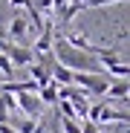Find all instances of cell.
Listing matches in <instances>:
<instances>
[{
  "instance_id": "1",
  "label": "cell",
  "mask_w": 130,
  "mask_h": 133,
  "mask_svg": "<svg viewBox=\"0 0 130 133\" xmlns=\"http://www.w3.org/2000/svg\"><path fill=\"white\" fill-rule=\"evenodd\" d=\"M52 58L58 64H64L67 70H72V72H101V66L93 55H87L81 49H72L58 32H55V41H52Z\"/></svg>"
},
{
  "instance_id": "2",
  "label": "cell",
  "mask_w": 130,
  "mask_h": 133,
  "mask_svg": "<svg viewBox=\"0 0 130 133\" xmlns=\"http://www.w3.org/2000/svg\"><path fill=\"white\" fill-rule=\"evenodd\" d=\"M0 52H3L12 66H29L35 61V52L29 46H23V43H12V41H0Z\"/></svg>"
},
{
  "instance_id": "3",
  "label": "cell",
  "mask_w": 130,
  "mask_h": 133,
  "mask_svg": "<svg viewBox=\"0 0 130 133\" xmlns=\"http://www.w3.org/2000/svg\"><path fill=\"white\" fill-rule=\"evenodd\" d=\"M29 35H32V26H29L26 15L17 12V15L9 20V26H6V38H9L12 43H23V46H26V38H29Z\"/></svg>"
},
{
  "instance_id": "4",
  "label": "cell",
  "mask_w": 130,
  "mask_h": 133,
  "mask_svg": "<svg viewBox=\"0 0 130 133\" xmlns=\"http://www.w3.org/2000/svg\"><path fill=\"white\" fill-rule=\"evenodd\" d=\"M52 41H55V20H43V29L38 32V38H35V43H32V52H35V58L38 55H49L52 52Z\"/></svg>"
},
{
  "instance_id": "5",
  "label": "cell",
  "mask_w": 130,
  "mask_h": 133,
  "mask_svg": "<svg viewBox=\"0 0 130 133\" xmlns=\"http://www.w3.org/2000/svg\"><path fill=\"white\" fill-rule=\"evenodd\" d=\"M15 101H17V113H20V116L40 119V113H43V104L38 101V96H35V93H17V96H15Z\"/></svg>"
},
{
  "instance_id": "6",
  "label": "cell",
  "mask_w": 130,
  "mask_h": 133,
  "mask_svg": "<svg viewBox=\"0 0 130 133\" xmlns=\"http://www.w3.org/2000/svg\"><path fill=\"white\" fill-rule=\"evenodd\" d=\"M127 93H130V84H127V78H116V81H110V87H107L104 101H107V104L119 101V104L124 107V104H127Z\"/></svg>"
},
{
  "instance_id": "7",
  "label": "cell",
  "mask_w": 130,
  "mask_h": 133,
  "mask_svg": "<svg viewBox=\"0 0 130 133\" xmlns=\"http://www.w3.org/2000/svg\"><path fill=\"white\" fill-rule=\"evenodd\" d=\"M38 101L43 104V107H55L58 104V84L55 81H49V84H43V87H38Z\"/></svg>"
},
{
  "instance_id": "8",
  "label": "cell",
  "mask_w": 130,
  "mask_h": 133,
  "mask_svg": "<svg viewBox=\"0 0 130 133\" xmlns=\"http://www.w3.org/2000/svg\"><path fill=\"white\" fill-rule=\"evenodd\" d=\"M61 127H64V133H81V122L78 119H61Z\"/></svg>"
},
{
  "instance_id": "9",
  "label": "cell",
  "mask_w": 130,
  "mask_h": 133,
  "mask_svg": "<svg viewBox=\"0 0 130 133\" xmlns=\"http://www.w3.org/2000/svg\"><path fill=\"white\" fill-rule=\"evenodd\" d=\"M0 75H6V78H12V75H15V66H12V61H9L3 52H0Z\"/></svg>"
},
{
  "instance_id": "10",
  "label": "cell",
  "mask_w": 130,
  "mask_h": 133,
  "mask_svg": "<svg viewBox=\"0 0 130 133\" xmlns=\"http://www.w3.org/2000/svg\"><path fill=\"white\" fill-rule=\"evenodd\" d=\"M40 15H52V0H29Z\"/></svg>"
},
{
  "instance_id": "11",
  "label": "cell",
  "mask_w": 130,
  "mask_h": 133,
  "mask_svg": "<svg viewBox=\"0 0 130 133\" xmlns=\"http://www.w3.org/2000/svg\"><path fill=\"white\" fill-rule=\"evenodd\" d=\"M12 122V113L6 110V104H3V96H0V124H9Z\"/></svg>"
},
{
  "instance_id": "12",
  "label": "cell",
  "mask_w": 130,
  "mask_h": 133,
  "mask_svg": "<svg viewBox=\"0 0 130 133\" xmlns=\"http://www.w3.org/2000/svg\"><path fill=\"white\" fill-rule=\"evenodd\" d=\"M81 133H101V130H98V124H93V122L84 119V122H81Z\"/></svg>"
},
{
  "instance_id": "13",
  "label": "cell",
  "mask_w": 130,
  "mask_h": 133,
  "mask_svg": "<svg viewBox=\"0 0 130 133\" xmlns=\"http://www.w3.org/2000/svg\"><path fill=\"white\" fill-rule=\"evenodd\" d=\"M67 3H70V0H52V12H55V15H61L64 9H67Z\"/></svg>"
},
{
  "instance_id": "14",
  "label": "cell",
  "mask_w": 130,
  "mask_h": 133,
  "mask_svg": "<svg viewBox=\"0 0 130 133\" xmlns=\"http://www.w3.org/2000/svg\"><path fill=\"white\" fill-rule=\"evenodd\" d=\"M26 3H29V0H9V6H12V9H23Z\"/></svg>"
},
{
  "instance_id": "15",
  "label": "cell",
  "mask_w": 130,
  "mask_h": 133,
  "mask_svg": "<svg viewBox=\"0 0 130 133\" xmlns=\"http://www.w3.org/2000/svg\"><path fill=\"white\" fill-rule=\"evenodd\" d=\"M46 133H49V130H46Z\"/></svg>"
}]
</instances>
